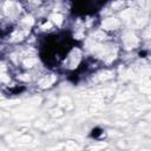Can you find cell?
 <instances>
[{"label":"cell","mask_w":151,"mask_h":151,"mask_svg":"<svg viewBox=\"0 0 151 151\" xmlns=\"http://www.w3.org/2000/svg\"><path fill=\"white\" fill-rule=\"evenodd\" d=\"M72 12L77 15H91L99 12L107 0H70Z\"/></svg>","instance_id":"2"},{"label":"cell","mask_w":151,"mask_h":151,"mask_svg":"<svg viewBox=\"0 0 151 151\" xmlns=\"http://www.w3.org/2000/svg\"><path fill=\"white\" fill-rule=\"evenodd\" d=\"M76 40L67 32L50 34L42 39L39 47L40 58L51 68L60 66L74 48Z\"/></svg>","instance_id":"1"}]
</instances>
